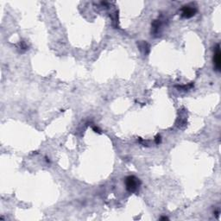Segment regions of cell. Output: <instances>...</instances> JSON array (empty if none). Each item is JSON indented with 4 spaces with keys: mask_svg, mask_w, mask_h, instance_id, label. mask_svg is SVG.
<instances>
[{
    "mask_svg": "<svg viewBox=\"0 0 221 221\" xmlns=\"http://www.w3.org/2000/svg\"><path fill=\"white\" fill-rule=\"evenodd\" d=\"M221 53H220V48L219 44H217L214 49V53H213V66H214L215 70L217 72L220 71L221 68Z\"/></svg>",
    "mask_w": 221,
    "mask_h": 221,
    "instance_id": "cell-2",
    "label": "cell"
},
{
    "mask_svg": "<svg viewBox=\"0 0 221 221\" xmlns=\"http://www.w3.org/2000/svg\"><path fill=\"white\" fill-rule=\"evenodd\" d=\"M140 184L141 182L139 181V179H137L134 175H130V176L125 178L126 189L130 193H135L136 191H137V189L140 187Z\"/></svg>",
    "mask_w": 221,
    "mask_h": 221,
    "instance_id": "cell-1",
    "label": "cell"
},
{
    "mask_svg": "<svg viewBox=\"0 0 221 221\" xmlns=\"http://www.w3.org/2000/svg\"><path fill=\"white\" fill-rule=\"evenodd\" d=\"M93 130L95 131V132H100L99 130H98V128H96V127H94V128H93Z\"/></svg>",
    "mask_w": 221,
    "mask_h": 221,
    "instance_id": "cell-6",
    "label": "cell"
},
{
    "mask_svg": "<svg viewBox=\"0 0 221 221\" xmlns=\"http://www.w3.org/2000/svg\"><path fill=\"white\" fill-rule=\"evenodd\" d=\"M161 141V136H156V139H155V142H156V143H159Z\"/></svg>",
    "mask_w": 221,
    "mask_h": 221,
    "instance_id": "cell-4",
    "label": "cell"
},
{
    "mask_svg": "<svg viewBox=\"0 0 221 221\" xmlns=\"http://www.w3.org/2000/svg\"><path fill=\"white\" fill-rule=\"evenodd\" d=\"M197 12L195 7L191 5H185L181 9V16L185 18H190L194 16Z\"/></svg>",
    "mask_w": 221,
    "mask_h": 221,
    "instance_id": "cell-3",
    "label": "cell"
},
{
    "mask_svg": "<svg viewBox=\"0 0 221 221\" xmlns=\"http://www.w3.org/2000/svg\"><path fill=\"white\" fill-rule=\"evenodd\" d=\"M160 219L161 220H166V219H169V218H168V217H161Z\"/></svg>",
    "mask_w": 221,
    "mask_h": 221,
    "instance_id": "cell-5",
    "label": "cell"
}]
</instances>
